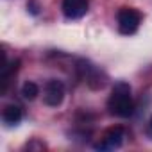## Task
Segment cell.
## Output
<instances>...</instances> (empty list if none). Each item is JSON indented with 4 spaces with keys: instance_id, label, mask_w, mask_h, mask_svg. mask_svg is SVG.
I'll use <instances>...</instances> for the list:
<instances>
[{
    "instance_id": "obj_9",
    "label": "cell",
    "mask_w": 152,
    "mask_h": 152,
    "mask_svg": "<svg viewBox=\"0 0 152 152\" xmlns=\"http://www.w3.org/2000/svg\"><path fill=\"white\" fill-rule=\"evenodd\" d=\"M148 124H150V131H152V116H150V122Z\"/></svg>"
},
{
    "instance_id": "obj_3",
    "label": "cell",
    "mask_w": 152,
    "mask_h": 152,
    "mask_svg": "<svg viewBox=\"0 0 152 152\" xmlns=\"http://www.w3.org/2000/svg\"><path fill=\"white\" fill-rule=\"evenodd\" d=\"M125 138V129L122 125H113L104 131L99 143H95V150H115L120 148Z\"/></svg>"
},
{
    "instance_id": "obj_8",
    "label": "cell",
    "mask_w": 152,
    "mask_h": 152,
    "mask_svg": "<svg viewBox=\"0 0 152 152\" xmlns=\"http://www.w3.org/2000/svg\"><path fill=\"white\" fill-rule=\"evenodd\" d=\"M27 7L31 9V13H32V15H38V13H39V11H38V9H39V6L36 4V0H29V2H27Z\"/></svg>"
},
{
    "instance_id": "obj_7",
    "label": "cell",
    "mask_w": 152,
    "mask_h": 152,
    "mask_svg": "<svg viewBox=\"0 0 152 152\" xmlns=\"http://www.w3.org/2000/svg\"><path fill=\"white\" fill-rule=\"evenodd\" d=\"M38 95H39V88H38L36 83H32V81L23 83V86H22V97L25 100H34Z\"/></svg>"
},
{
    "instance_id": "obj_4",
    "label": "cell",
    "mask_w": 152,
    "mask_h": 152,
    "mask_svg": "<svg viewBox=\"0 0 152 152\" xmlns=\"http://www.w3.org/2000/svg\"><path fill=\"white\" fill-rule=\"evenodd\" d=\"M64 100V84L57 79H50L43 90V102L50 107L61 106Z\"/></svg>"
},
{
    "instance_id": "obj_5",
    "label": "cell",
    "mask_w": 152,
    "mask_h": 152,
    "mask_svg": "<svg viewBox=\"0 0 152 152\" xmlns=\"http://www.w3.org/2000/svg\"><path fill=\"white\" fill-rule=\"evenodd\" d=\"M88 0H63L61 9L68 20H79L88 13Z\"/></svg>"
},
{
    "instance_id": "obj_1",
    "label": "cell",
    "mask_w": 152,
    "mask_h": 152,
    "mask_svg": "<svg viewBox=\"0 0 152 152\" xmlns=\"http://www.w3.org/2000/svg\"><path fill=\"white\" fill-rule=\"evenodd\" d=\"M107 111L113 116L127 118L134 113V102L131 95V86L127 83H116L107 99Z\"/></svg>"
},
{
    "instance_id": "obj_2",
    "label": "cell",
    "mask_w": 152,
    "mask_h": 152,
    "mask_svg": "<svg viewBox=\"0 0 152 152\" xmlns=\"http://www.w3.org/2000/svg\"><path fill=\"white\" fill-rule=\"evenodd\" d=\"M116 23L118 31L124 36H131L140 29L141 23V13L134 7H120L116 13Z\"/></svg>"
},
{
    "instance_id": "obj_6",
    "label": "cell",
    "mask_w": 152,
    "mask_h": 152,
    "mask_svg": "<svg viewBox=\"0 0 152 152\" xmlns=\"http://www.w3.org/2000/svg\"><path fill=\"white\" fill-rule=\"evenodd\" d=\"M23 113H22V107L16 106V104H7L4 109H2V122L6 125H16L20 124Z\"/></svg>"
}]
</instances>
